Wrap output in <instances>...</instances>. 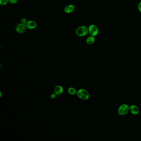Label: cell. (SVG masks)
Instances as JSON below:
<instances>
[{
    "mask_svg": "<svg viewBox=\"0 0 141 141\" xmlns=\"http://www.w3.org/2000/svg\"><path fill=\"white\" fill-rule=\"evenodd\" d=\"M129 111L132 114L136 115H137L139 113V109L138 108L134 105H132L130 106L129 108Z\"/></svg>",
    "mask_w": 141,
    "mask_h": 141,
    "instance_id": "cell-7",
    "label": "cell"
},
{
    "mask_svg": "<svg viewBox=\"0 0 141 141\" xmlns=\"http://www.w3.org/2000/svg\"><path fill=\"white\" fill-rule=\"evenodd\" d=\"M88 33V28L85 26H80L75 31V34L77 36L81 37L86 36Z\"/></svg>",
    "mask_w": 141,
    "mask_h": 141,
    "instance_id": "cell-1",
    "label": "cell"
},
{
    "mask_svg": "<svg viewBox=\"0 0 141 141\" xmlns=\"http://www.w3.org/2000/svg\"><path fill=\"white\" fill-rule=\"evenodd\" d=\"M27 28L30 29H33L36 28L37 27V23L35 21L33 20L28 21L26 24Z\"/></svg>",
    "mask_w": 141,
    "mask_h": 141,
    "instance_id": "cell-5",
    "label": "cell"
},
{
    "mask_svg": "<svg viewBox=\"0 0 141 141\" xmlns=\"http://www.w3.org/2000/svg\"><path fill=\"white\" fill-rule=\"evenodd\" d=\"M80 90L82 93V96L80 98V99L84 100H86L89 99V95L87 91L84 89H80Z\"/></svg>",
    "mask_w": 141,
    "mask_h": 141,
    "instance_id": "cell-8",
    "label": "cell"
},
{
    "mask_svg": "<svg viewBox=\"0 0 141 141\" xmlns=\"http://www.w3.org/2000/svg\"><path fill=\"white\" fill-rule=\"evenodd\" d=\"M95 41V38L94 37L90 36L86 38V42L88 45H91L94 43Z\"/></svg>",
    "mask_w": 141,
    "mask_h": 141,
    "instance_id": "cell-10",
    "label": "cell"
},
{
    "mask_svg": "<svg viewBox=\"0 0 141 141\" xmlns=\"http://www.w3.org/2000/svg\"><path fill=\"white\" fill-rule=\"evenodd\" d=\"M9 2V0H0V5L1 6H5Z\"/></svg>",
    "mask_w": 141,
    "mask_h": 141,
    "instance_id": "cell-12",
    "label": "cell"
},
{
    "mask_svg": "<svg viewBox=\"0 0 141 141\" xmlns=\"http://www.w3.org/2000/svg\"><path fill=\"white\" fill-rule=\"evenodd\" d=\"M27 26L26 25L22 23L18 24L15 27V31L17 32L19 34L25 33L27 30Z\"/></svg>",
    "mask_w": 141,
    "mask_h": 141,
    "instance_id": "cell-4",
    "label": "cell"
},
{
    "mask_svg": "<svg viewBox=\"0 0 141 141\" xmlns=\"http://www.w3.org/2000/svg\"><path fill=\"white\" fill-rule=\"evenodd\" d=\"M68 92L70 94L73 95L77 93V92L76 89L74 88L70 87L68 89Z\"/></svg>",
    "mask_w": 141,
    "mask_h": 141,
    "instance_id": "cell-11",
    "label": "cell"
},
{
    "mask_svg": "<svg viewBox=\"0 0 141 141\" xmlns=\"http://www.w3.org/2000/svg\"><path fill=\"white\" fill-rule=\"evenodd\" d=\"M56 94H52L51 95V99H55L56 97Z\"/></svg>",
    "mask_w": 141,
    "mask_h": 141,
    "instance_id": "cell-16",
    "label": "cell"
},
{
    "mask_svg": "<svg viewBox=\"0 0 141 141\" xmlns=\"http://www.w3.org/2000/svg\"><path fill=\"white\" fill-rule=\"evenodd\" d=\"M63 88L60 85H58L55 87L54 89V92L56 95L60 96L63 94Z\"/></svg>",
    "mask_w": 141,
    "mask_h": 141,
    "instance_id": "cell-9",
    "label": "cell"
},
{
    "mask_svg": "<svg viewBox=\"0 0 141 141\" xmlns=\"http://www.w3.org/2000/svg\"><path fill=\"white\" fill-rule=\"evenodd\" d=\"M129 108L130 107L127 104H122L118 109V114L120 115H125L129 112Z\"/></svg>",
    "mask_w": 141,
    "mask_h": 141,
    "instance_id": "cell-3",
    "label": "cell"
},
{
    "mask_svg": "<svg viewBox=\"0 0 141 141\" xmlns=\"http://www.w3.org/2000/svg\"><path fill=\"white\" fill-rule=\"evenodd\" d=\"M88 32L90 36L96 37L99 34V29L97 26L94 24H91L88 27Z\"/></svg>",
    "mask_w": 141,
    "mask_h": 141,
    "instance_id": "cell-2",
    "label": "cell"
},
{
    "mask_svg": "<svg viewBox=\"0 0 141 141\" xmlns=\"http://www.w3.org/2000/svg\"><path fill=\"white\" fill-rule=\"evenodd\" d=\"M28 22L27 19L25 18H22L21 20V23L23 24H25L26 25L27 23Z\"/></svg>",
    "mask_w": 141,
    "mask_h": 141,
    "instance_id": "cell-13",
    "label": "cell"
},
{
    "mask_svg": "<svg viewBox=\"0 0 141 141\" xmlns=\"http://www.w3.org/2000/svg\"><path fill=\"white\" fill-rule=\"evenodd\" d=\"M18 0H9V3L11 4H15L17 3Z\"/></svg>",
    "mask_w": 141,
    "mask_h": 141,
    "instance_id": "cell-14",
    "label": "cell"
},
{
    "mask_svg": "<svg viewBox=\"0 0 141 141\" xmlns=\"http://www.w3.org/2000/svg\"><path fill=\"white\" fill-rule=\"evenodd\" d=\"M138 8L139 11H140V12L141 13V1L139 3L138 5Z\"/></svg>",
    "mask_w": 141,
    "mask_h": 141,
    "instance_id": "cell-15",
    "label": "cell"
},
{
    "mask_svg": "<svg viewBox=\"0 0 141 141\" xmlns=\"http://www.w3.org/2000/svg\"><path fill=\"white\" fill-rule=\"evenodd\" d=\"M75 6L73 4H69L66 6L64 8V12L66 13H70L74 11Z\"/></svg>",
    "mask_w": 141,
    "mask_h": 141,
    "instance_id": "cell-6",
    "label": "cell"
}]
</instances>
